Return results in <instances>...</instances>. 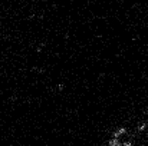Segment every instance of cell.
I'll use <instances>...</instances> for the list:
<instances>
[]
</instances>
